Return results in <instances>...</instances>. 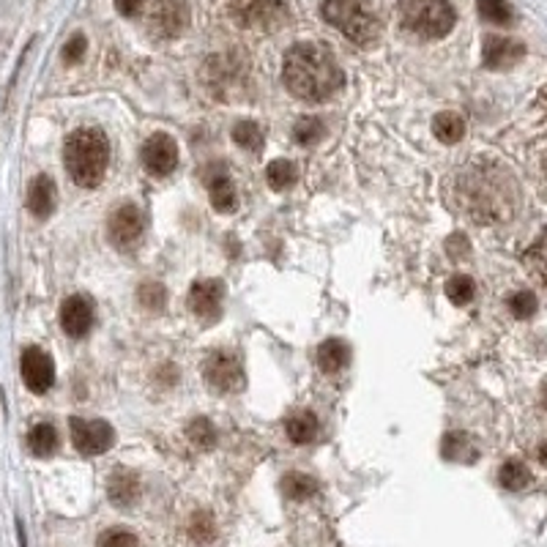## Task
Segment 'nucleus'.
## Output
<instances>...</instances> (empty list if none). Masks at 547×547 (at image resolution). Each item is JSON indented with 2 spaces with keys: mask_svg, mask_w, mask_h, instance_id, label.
<instances>
[{
  "mask_svg": "<svg viewBox=\"0 0 547 547\" xmlns=\"http://www.w3.org/2000/svg\"><path fill=\"white\" fill-rule=\"evenodd\" d=\"M523 55H525V47L515 39H506V36H487L485 39L482 58H485L487 69H496V71L512 69Z\"/></svg>",
  "mask_w": 547,
  "mask_h": 547,
  "instance_id": "16",
  "label": "nucleus"
},
{
  "mask_svg": "<svg viewBox=\"0 0 547 547\" xmlns=\"http://www.w3.org/2000/svg\"><path fill=\"white\" fill-rule=\"evenodd\" d=\"M206 181H209V198H211V206L222 214H230L236 211L238 206V198H236V187L230 181V172H227V164H211L206 170Z\"/></svg>",
  "mask_w": 547,
  "mask_h": 547,
  "instance_id": "15",
  "label": "nucleus"
},
{
  "mask_svg": "<svg viewBox=\"0 0 547 547\" xmlns=\"http://www.w3.org/2000/svg\"><path fill=\"white\" fill-rule=\"evenodd\" d=\"M477 9L482 14V20L493 23V25H509L512 23V6L506 0H477Z\"/></svg>",
  "mask_w": 547,
  "mask_h": 547,
  "instance_id": "31",
  "label": "nucleus"
},
{
  "mask_svg": "<svg viewBox=\"0 0 547 547\" xmlns=\"http://www.w3.org/2000/svg\"><path fill=\"white\" fill-rule=\"evenodd\" d=\"M285 432L293 443H310L318 438V419L312 411H296L285 422Z\"/></svg>",
  "mask_w": 547,
  "mask_h": 547,
  "instance_id": "20",
  "label": "nucleus"
},
{
  "mask_svg": "<svg viewBox=\"0 0 547 547\" xmlns=\"http://www.w3.org/2000/svg\"><path fill=\"white\" fill-rule=\"evenodd\" d=\"M63 162L74 184L94 190L102 184L110 162V143L99 129H77L63 148Z\"/></svg>",
  "mask_w": 547,
  "mask_h": 547,
  "instance_id": "3",
  "label": "nucleus"
},
{
  "mask_svg": "<svg viewBox=\"0 0 547 547\" xmlns=\"http://www.w3.org/2000/svg\"><path fill=\"white\" fill-rule=\"evenodd\" d=\"M143 164L151 175H170L178 164V145L170 134H151L143 145Z\"/></svg>",
  "mask_w": 547,
  "mask_h": 547,
  "instance_id": "12",
  "label": "nucleus"
},
{
  "mask_svg": "<svg viewBox=\"0 0 547 547\" xmlns=\"http://www.w3.org/2000/svg\"><path fill=\"white\" fill-rule=\"evenodd\" d=\"M320 14L331 28L358 47H370L381 36V20L370 0H323Z\"/></svg>",
  "mask_w": 547,
  "mask_h": 547,
  "instance_id": "4",
  "label": "nucleus"
},
{
  "mask_svg": "<svg viewBox=\"0 0 547 547\" xmlns=\"http://www.w3.org/2000/svg\"><path fill=\"white\" fill-rule=\"evenodd\" d=\"M440 454L446 460H460V463L477 460V449L471 446V440L463 432H449L440 443Z\"/></svg>",
  "mask_w": 547,
  "mask_h": 547,
  "instance_id": "24",
  "label": "nucleus"
},
{
  "mask_svg": "<svg viewBox=\"0 0 547 547\" xmlns=\"http://www.w3.org/2000/svg\"><path fill=\"white\" fill-rule=\"evenodd\" d=\"M20 370H23V381L33 394H44L50 392V386L55 384V364L52 358L42 350V348H28L23 353L20 361Z\"/></svg>",
  "mask_w": 547,
  "mask_h": 547,
  "instance_id": "10",
  "label": "nucleus"
},
{
  "mask_svg": "<svg viewBox=\"0 0 547 547\" xmlns=\"http://www.w3.org/2000/svg\"><path fill=\"white\" fill-rule=\"evenodd\" d=\"M296 178H299V170H296V164H293L291 159H274V162L265 167L268 187L277 190V192H285L288 187H293Z\"/></svg>",
  "mask_w": 547,
  "mask_h": 547,
  "instance_id": "23",
  "label": "nucleus"
},
{
  "mask_svg": "<svg viewBox=\"0 0 547 547\" xmlns=\"http://www.w3.org/2000/svg\"><path fill=\"white\" fill-rule=\"evenodd\" d=\"M523 260H525V268H528L531 277H533L542 288H547V230L539 233V238L525 249Z\"/></svg>",
  "mask_w": 547,
  "mask_h": 547,
  "instance_id": "19",
  "label": "nucleus"
},
{
  "mask_svg": "<svg viewBox=\"0 0 547 547\" xmlns=\"http://www.w3.org/2000/svg\"><path fill=\"white\" fill-rule=\"evenodd\" d=\"M446 296H449L454 304H458V307L471 304L474 296H477V285H474L471 277H466V274H458V277H451V280H449V285H446Z\"/></svg>",
  "mask_w": 547,
  "mask_h": 547,
  "instance_id": "29",
  "label": "nucleus"
},
{
  "mask_svg": "<svg viewBox=\"0 0 547 547\" xmlns=\"http://www.w3.org/2000/svg\"><path fill=\"white\" fill-rule=\"evenodd\" d=\"M99 547H140V539L129 531L113 528V531H105L99 536Z\"/></svg>",
  "mask_w": 547,
  "mask_h": 547,
  "instance_id": "35",
  "label": "nucleus"
},
{
  "mask_svg": "<svg viewBox=\"0 0 547 547\" xmlns=\"http://www.w3.org/2000/svg\"><path fill=\"white\" fill-rule=\"evenodd\" d=\"M190 533H192L195 542H211L214 533H217L211 515H209V512H198V515L192 517V523H190Z\"/></svg>",
  "mask_w": 547,
  "mask_h": 547,
  "instance_id": "34",
  "label": "nucleus"
},
{
  "mask_svg": "<svg viewBox=\"0 0 547 547\" xmlns=\"http://www.w3.org/2000/svg\"><path fill=\"white\" fill-rule=\"evenodd\" d=\"M432 134H435L440 143L454 145V143H460L463 134H466V121H463L458 113H438V116L432 118Z\"/></svg>",
  "mask_w": 547,
  "mask_h": 547,
  "instance_id": "22",
  "label": "nucleus"
},
{
  "mask_svg": "<svg viewBox=\"0 0 547 547\" xmlns=\"http://www.w3.org/2000/svg\"><path fill=\"white\" fill-rule=\"evenodd\" d=\"M85 50H88L85 36H82V33H74V36L66 42V47H63V60H66V63H79V58L85 55Z\"/></svg>",
  "mask_w": 547,
  "mask_h": 547,
  "instance_id": "37",
  "label": "nucleus"
},
{
  "mask_svg": "<svg viewBox=\"0 0 547 547\" xmlns=\"http://www.w3.org/2000/svg\"><path fill=\"white\" fill-rule=\"evenodd\" d=\"M164 288L159 283H148L140 288V304L148 307V310H162L164 307Z\"/></svg>",
  "mask_w": 547,
  "mask_h": 547,
  "instance_id": "36",
  "label": "nucleus"
},
{
  "mask_svg": "<svg viewBox=\"0 0 547 547\" xmlns=\"http://www.w3.org/2000/svg\"><path fill=\"white\" fill-rule=\"evenodd\" d=\"M233 140H236V145L257 153L263 148V129L255 121H241V124L233 126Z\"/></svg>",
  "mask_w": 547,
  "mask_h": 547,
  "instance_id": "27",
  "label": "nucleus"
},
{
  "mask_svg": "<svg viewBox=\"0 0 547 547\" xmlns=\"http://www.w3.org/2000/svg\"><path fill=\"white\" fill-rule=\"evenodd\" d=\"M222 299H225V285L219 280H198L190 288V307L198 318L214 323L222 315Z\"/></svg>",
  "mask_w": 547,
  "mask_h": 547,
  "instance_id": "13",
  "label": "nucleus"
},
{
  "mask_svg": "<svg viewBox=\"0 0 547 547\" xmlns=\"http://www.w3.org/2000/svg\"><path fill=\"white\" fill-rule=\"evenodd\" d=\"M145 25L153 39H175L190 25V12L181 0H153Z\"/></svg>",
  "mask_w": 547,
  "mask_h": 547,
  "instance_id": "7",
  "label": "nucleus"
},
{
  "mask_svg": "<svg viewBox=\"0 0 547 547\" xmlns=\"http://www.w3.org/2000/svg\"><path fill=\"white\" fill-rule=\"evenodd\" d=\"M350 358V348L342 339H326L318 348V364L323 373H339Z\"/></svg>",
  "mask_w": 547,
  "mask_h": 547,
  "instance_id": "21",
  "label": "nucleus"
},
{
  "mask_svg": "<svg viewBox=\"0 0 547 547\" xmlns=\"http://www.w3.org/2000/svg\"><path fill=\"white\" fill-rule=\"evenodd\" d=\"M498 482H501L506 490H523V487H528L531 474H528V468H525L520 460H509V463L501 466V471H498Z\"/></svg>",
  "mask_w": 547,
  "mask_h": 547,
  "instance_id": "28",
  "label": "nucleus"
},
{
  "mask_svg": "<svg viewBox=\"0 0 547 547\" xmlns=\"http://www.w3.org/2000/svg\"><path fill=\"white\" fill-rule=\"evenodd\" d=\"M187 435H190V440H192L198 449H211V446L217 443V430H214V424H211L209 419H203V416H198V419L190 422Z\"/></svg>",
  "mask_w": 547,
  "mask_h": 547,
  "instance_id": "32",
  "label": "nucleus"
},
{
  "mask_svg": "<svg viewBox=\"0 0 547 547\" xmlns=\"http://www.w3.org/2000/svg\"><path fill=\"white\" fill-rule=\"evenodd\" d=\"M539 184H542V195L547 198V156L542 159V170H539Z\"/></svg>",
  "mask_w": 547,
  "mask_h": 547,
  "instance_id": "39",
  "label": "nucleus"
},
{
  "mask_svg": "<svg viewBox=\"0 0 547 547\" xmlns=\"http://www.w3.org/2000/svg\"><path fill=\"white\" fill-rule=\"evenodd\" d=\"M110 241L118 246V249H132L140 238H143V230H145V217L143 211L134 206V203H126L121 206L113 217H110Z\"/></svg>",
  "mask_w": 547,
  "mask_h": 547,
  "instance_id": "11",
  "label": "nucleus"
},
{
  "mask_svg": "<svg viewBox=\"0 0 547 547\" xmlns=\"http://www.w3.org/2000/svg\"><path fill=\"white\" fill-rule=\"evenodd\" d=\"M397 17L400 25L419 39H443L458 23L449 0H397Z\"/></svg>",
  "mask_w": 547,
  "mask_h": 547,
  "instance_id": "5",
  "label": "nucleus"
},
{
  "mask_svg": "<svg viewBox=\"0 0 547 547\" xmlns=\"http://www.w3.org/2000/svg\"><path fill=\"white\" fill-rule=\"evenodd\" d=\"M230 17L238 28L277 31L288 23V0H230Z\"/></svg>",
  "mask_w": 547,
  "mask_h": 547,
  "instance_id": "6",
  "label": "nucleus"
},
{
  "mask_svg": "<svg viewBox=\"0 0 547 547\" xmlns=\"http://www.w3.org/2000/svg\"><path fill=\"white\" fill-rule=\"evenodd\" d=\"M283 79L293 97L304 102H326L345 82V74L326 44L301 42L285 52Z\"/></svg>",
  "mask_w": 547,
  "mask_h": 547,
  "instance_id": "2",
  "label": "nucleus"
},
{
  "mask_svg": "<svg viewBox=\"0 0 547 547\" xmlns=\"http://www.w3.org/2000/svg\"><path fill=\"white\" fill-rule=\"evenodd\" d=\"M203 373H206V381L222 392V394H236L246 386V375H244V367L241 361L230 353H211L203 364Z\"/></svg>",
  "mask_w": 547,
  "mask_h": 547,
  "instance_id": "8",
  "label": "nucleus"
},
{
  "mask_svg": "<svg viewBox=\"0 0 547 547\" xmlns=\"http://www.w3.org/2000/svg\"><path fill=\"white\" fill-rule=\"evenodd\" d=\"M55 200H58V195H55L52 178L50 175H36L31 181V187H28V211L36 219H47L55 211Z\"/></svg>",
  "mask_w": 547,
  "mask_h": 547,
  "instance_id": "17",
  "label": "nucleus"
},
{
  "mask_svg": "<svg viewBox=\"0 0 547 547\" xmlns=\"http://www.w3.org/2000/svg\"><path fill=\"white\" fill-rule=\"evenodd\" d=\"M145 0H116V9L124 14V17H134L140 9H143Z\"/></svg>",
  "mask_w": 547,
  "mask_h": 547,
  "instance_id": "38",
  "label": "nucleus"
},
{
  "mask_svg": "<svg viewBox=\"0 0 547 547\" xmlns=\"http://www.w3.org/2000/svg\"><path fill=\"white\" fill-rule=\"evenodd\" d=\"M509 310H512L515 318L528 320V318L536 312V296L528 293V291H520V293H515V296L509 299Z\"/></svg>",
  "mask_w": 547,
  "mask_h": 547,
  "instance_id": "33",
  "label": "nucleus"
},
{
  "mask_svg": "<svg viewBox=\"0 0 547 547\" xmlns=\"http://www.w3.org/2000/svg\"><path fill=\"white\" fill-rule=\"evenodd\" d=\"M283 493L288 498H293V501H307V498H312L318 493V485L307 474H288L283 479Z\"/></svg>",
  "mask_w": 547,
  "mask_h": 547,
  "instance_id": "26",
  "label": "nucleus"
},
{
  "mask_svg": "<svg viewBox=\"0 0 547 547\" xmlns=\"http://www.w3.org/2000/svg\"><path fill=\"white\" fill-rule=\"evenodd\" d=\"M323 134H326V126H323L320 118L307 116V118H299V124L293 126V140L299 145H315V143L323 140Z\"/></svg>",
  "mask_w": 547,
  "mask_h": 547,
  "instance_id": "30",
  "label": "nucleus"
},
{
  "mask_svg": "<svg viewBox=\"0 0 547 547\" xmlns=\"http://www.w3.org/2000/svg\"><path fill=\"white\" fill-rule=\"evenodd\" d=\"M536 458H539V463H542V466L547 468V440H544V443L539 446V451H536Z\"/></svg>",
  "mask_w": 547,
  "mask_h": 547,
  "instance_id": "40",
  "label": "nucleus"
},
{
  "mask_svg": "<svg viewBox=\"0 0 547 547\" xmlns=\"http://www.w3.org/2000/svg\"><path fill=\"white\" fill-rule=\"evenodd\" d=\"M69 427H71V440H74L77 451L88 454V458H90V454H105L113 446V440H116L113 427L107 422H102V419L88 422V419H77L74 416L69 422Z\"/></svg>",
  "mask_w": 547,
  "mask_h": 547,
  "instance_id": "9",
  "label": "nucleus"
},
{
  "mask_svg": "<svg viewBox=\"0 0 547 547\" xmlns=\"http://www.w3.org/2000/svg\"><path fill=\"white\" fill-rule=\"evenodd\" d=\"M60 326L69 337L79 339L94 326V304L85 296H69L60 307Z\"/></svg>",
  "mask_w": 547,
  "mask_h": 547,
  "instance_id": "14",
  "label": "nucleus"
},
{
  "mask_svg": "<svg viewBox=\"0 0 547 547\" xmlns=\"http://www.w3.org/2000/svg\"><path fill=\"white\" fill-rule=\"evenodd\" d=\"M542 403L547 405V381H544V386H542Z\"/></svg>",
  "mask_w": 547,
  "mask_h": 547,
  "instance_id": "42",
  "label": "nucleus"
},
{
  "mask_svg": "<svg viewBox=\"0 0 547 547\" xmlns=\"http://www.w3.org/2000/svg\"><path fill=\"white\" fill-rule=\"evenodd\" d=\"M137 493H140V482H137V477L132 474V471H116L113 477H110V485H107V496H110V501L116 504V506H132L134 504V498H137Z\"/></svg>",
  "mask_w": 547,
  "mask_h": 547,
  "instance_id": "18",
  "label": "nucleus"
},
{
  "mask_svg": "<svg viewBox=\"0 0 547 547\" xmlns=\"http://www.w3.org/2000/svg\"><path fill=\"white\" fill-rule=\"evenodd\" d=\"M539 105H542V110L547 113V85H544V90L539 94Z\"/></svg>",
  "mask_w": 547,
  "mask_h": 547,
  "instance_id": "41",
  "label": "nucleus"
},
{
  "mask_svg": "<svg viewBox=\"0 0 547 547\" xmlns=\"http://www.w3.org/2000/svg\"><path fill=\"white\" fill-rule=\"evenodd\" d=\"M454 198L474 222L498 225L515 217L520 206V187L501 162L474 159L454 181Z\"/></svg>",
  "mask_w": 547,
  "mask_h": 547,
  "instance_id": "1",
  "label": "nucleus"
},
{
  "mask_svg": "<svg viewBox=\"0 0 547 547\" xmlns=\"http://www.w3.org/2000/svg\"><path fill=\"white\" fill-rule=\"evenodd\" d=\"M28 449L36 454V458H50V454L58 449V432L52 424H36L28 435Z\"/></svg>",
  "mask_w": 547,
  "mask_h": 547,
  "instance_id": "25",
  "label": "nucleus"
}]
</instances>
